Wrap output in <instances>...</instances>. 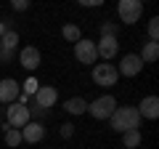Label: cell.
<instances>
[{
	"label": "cell",
	"mask_w": 159,
	"mask_h": 149,
	"mask_svg": "<svg viewBox=\"0 0 159 149\" xmlns=\"http://www.w3.org/2000/svg\"><path fill=\"white\" fill-rule=\"evenodd\" d=\"M138 56H141V61H143V64L157 61V59H159V43H146V46H143V51L138 53Z\"/></svg>",
	"instance_id": "2e32d148"
},
{
	"label": "cell",
	"mask_w": 159,
	"mask_h": 149,
	"mask_svg": "<svg viewBox=\"0 0 159 149\" xmlns=\"http://www.w3.org/2000/svg\"><path fill=\"white\" fill-rule=\"evenodd\" d=\"M58 133H61V138H72L74 136V125H72V123H64Z\"/></svg>",
	"instance_id": "603a6c76"
},
{
	"label": "cell",
	"mask_w": 159,
	"mask_h": 149,
	"mask_svg": "<svg viewBox=\"0 0 159 149\" xmlns=\"http://www.w3.org/2000/svg\"><path fill=\"white\" fill-rule=\"evenodd\" d=\"M0 48H3V46H0Z\"/></svg>",
	"instance_id": "f1b7e54d"
},
{
	"label": "cell",
	"mask_w": 159,
	"mask_h": 149,
	"mask_svg": "<svg viewBox=\"0 0 159 149\" xmlns=\"http://www.w3.org/2000/svg\"><path fill=\"white\" fill-rule=\"evenodd\" d=\"M74 59H77L80 64H96L98 61V53H96V40H88V37H82V40L74 43Z\"/></svg>",
	"instance_id": "5b68a950"
},
{
	"label": "cell",
	"mask_w": 159,
	"mask_h": 149,
	"mask_svg": "<svg viewBox=\"0 0 159 149\" xmlns=\"http://www.w3.org/2000/svg\"><path fill=\"white\" fill-rule=\"evenodd\" d=\"M122 144H125V149H138V147L143 144L141 131H127V133H122Z\"/></svg>",
	"instance_id": "ac0fdd59"
},
{
	"label": "cell",
	"mask_w": 159,
	"mask_h": 149,
	"mask_svg": "<svg viewBox=\"0 0 159 149\" xmlns=\"http://www.w3.org/2000/svg\"><path fill=\"white\" fill-rule=\"evenodd\" d=\"M37 88H40V83L34 77H27V83H21V93H27V96H34Z\"/></svg>",
	"instance_id": "44dd1931"
},
{
	"label": "cell",
	"mask_w": 159,
	"mask_h": 149,
	"mask_svg": "<svg viewBox=\"0 0 159 149\" xmlns=\"http://www.w3.org/2000/svg\"><path fill=\"white\" fill-rule=\"evenodd\" d=\"M114 109H117V99H114L111 93L98 96L96 101H88V115H90L93 120H109V117L114 115Z\"/></svg>",
	"instance_id": "7a4b0ae2"
},
{
	"label": "cell",
	"mask_w": 159,
	"mask_h": 149,
	"mask_svg": "<svg viewBox=\"0 0 159 149\" xmlns=\"http://www.w3.org/2000/svg\"><path fill=\"white\" fill-rule=\"evenodd\" d=\"M141 69H143L141 56H138V53H125L122 61H119V67H117V72L122 74V77H135V74H141Z\"/></svg>",
	"instance_id": "ba28073f"
},
{
	"label": "cell",
	"mask_w": 159,
	"mask_h": 149,
	"mask_svg": "<svg viewBox=\"0 0 159 149\" xmlns=\"http://www.w3.org/2000/svg\"><path fill=\"white\" fill-rule=\"evenodd\" d=\"M64 112H66V115H85L88 112V101L82 96H72V99L64 101Z\"/></svg>",
	"instance_id": "5bb4252c"
},
{
	"label": "cell",
	"mask_w": 159,
	"mask_h": 149,
	"mask_svg": "<svg viewBox=\"0 0 159 149\" xmlns=\"http://www.w3.org/2000/svg\"><path fill=\"white\" fill-rule=\"evenodd\" d=\"M45 138V125L40 120H29L27 125L21 128V141H27V144H37V141H43Z\"/></svg>",
	"instance_id": "7c38bea8"
},
{
	"label": "cell",
	"mask_w": 159,
	"mask_h": 149,
	"mask_svg": "<svg viewBox=\"0 0 159 149\" xmlns=\"http://www.w3.org/2000/svg\"><path fill=\"white\" fill-rule=\"evenodd\" d=\"M6 117H8V125L16 128V131H21V128L32 120V117H29V109L24 107V104H16V101L6 109Z\"/></svg>",
	"instance_id": "8992f818"
},
{
	"label": "cell",
	"mask_w": 159,
	"mask_h": 149,
	"mask_svg": "<svg viewBox=\"0 0 159 149\" xmlns=\"http://www.w3.org/2000/svg\"><path fill=\"white\" fill-rule=\"evenodd\" d=\"M80 6H85V8H93V6H103V0H80Z\"/></svg>",
	"instance_id": "484cf974"
},
{
	"label": "cell",
	"mask_w": 159,
	"mask_h": 149,
	"mask_svg": "<svg viewBox=\"0 0 159 149\" xmlns=\"http://www.w3.org/2000/svg\"><path fill=\"white\" fill-rule=\"evenodd\" d=\"M21 93V83H16L13 77H3L0 80V104H13Z\"/></svg>",
	"instance_id": "30bf717a"
},
{
	"label": "cell",
	"mask_w": 159,
	"mask_h": 149,
	"mask_svg": "<svg viewBox=\"0 0 159 149\" xmlns=\"http://www.w3.org/2000/svg\"><path fill=\"white\" fill-rule=\"evenodd\" d=\"M8 29H11V22H8V19H0V37H3Z\"/></svg>",
	"instance_id": "4316f807"
},
{
	"label": "cell",
	"mask_w": 159,
	"mask_h": 149,
	"mask_svg": "<svg viewBox=\"0 0 159 149\" xmlns=\"http://www.w3.org/2000/svg\"><path fill=\"white\" fill-rule=\"evenodd\" d=\"M117 29H119V24H114V22L101 24V37H117Z\"/></svg>",
	"instance_id": "7402d4cb"
},
{
	"label": "cell",
	"mask_w": 159,
	"mask_h": 149,
	"mask_svg": "<svg viewBox=\"0 0 159 149\" xmlns=\"http://www.w3.org/2000/svg\"><path fill=\"white\" fill-rule=\"evenodd\" d=\"M117 13H119V22L122 24H135L143 13V3L141 0H119Z\"/></svg>",
	"instance_id": "277c9868"
},
{
	"label": "cell",
	"mask_w": 159,
	"mask_h": 149,
	"mask_svg": "<svg viewBox=\"0 0 159 149\" xmlns=\"http://www.w3.org/2000/svg\"><path fill=\"white\" fill-rule=\"evenodd\" d=\"M0 128H3V138H6V144H8L11 149H16L19 144H21V131H16V128H11L8 123H6V125H0Z\"/></svg>",
	"instance_id": "9a60e30c"
},
{
	"label": "cell",
	"mask_w": 159,
	"mask_h": 149,
	"mask_svg": "<svg viewBox=\"0 0 159 149\" xmlns=\"http://www.w3.org/2000/svg\"><path fill=\"white\" fill-rule=\"evenodd\" d=\"M0 46H3V51H13V53H16V46H19V32H16V29H8V32L0 37Z\"/></svg>",
	"instance_id": "e0dca14e"
},
{
	"label": "cell",
	"mask_w": 159,
	"mask_h": 149,
	"mask_svg": "<svg viewBox=\"0 0 159 149\" xmlns=\"http://www.w3.org/2000/svg\"><path fill=\"white\" fill-rule=\"evenodd\" d=\"M135 109L141 115V120H157L159 117V99L157 96H143Z\"/></svg>",
	"instance_id": "4fadbf2b"
},
{
	"label": "cell",
	"mask_w": 159,
	"mask_h": 149,
	"mask_svg": "<svg viewBox=\"0 0 159 149\" xmlns=\"http://www.w3.org/2000/svg\"><path fill=\"white\" fill-rule=\"evenodd\" d=\"M56 101H58V91L53 85H40L37 93L29 99V104H34V107H40V109H51Z\"/></svg>",
	"instance_id": "52a82bcc"
},
{
	"label": "cell",
	"mask_w": 159,
	"mask_h": 149,
	"mask_svg": "<svg viewBox=\"0 0 159 149\" xmlns=\"http://www.w3.org/2000/svg\"><path fill=\"white\" fill-rule=\"evenodd\" d=\"M109 123H111V131H117V133L138 131L141 128V115H138L135 107H117L114 115L109 117Z\"/></svg>",
	"instance_id": "6da1fadb"
},
{
	"label": "cell",
	"mask_w": 159,
	"mask_h": 149,
	"mask_svg": "<svg viewBox=\"0 0 159 149\" xmlns=\"http://www.w3.org/2000/svg\"><path fill=\"white\" fill-rule=\"evenodd\" d=\"M40 61H43V56H40L37 46H24L21 51H19V64H21L27 72H34V69L40 67Z\"/></svg>",
	"instance_id": "9c48e42d"
},
{
	"label": "cell",
	"mask_w": 159,
	"mask_h": 149,
	"mask_svg": "<svg viewBox=\"0 0 159 149\" xmlns=\"http://www.w3.org/2000/svg\"><path fill=\"white\" fill-rule=\"evenodd\" d=\"M96 53L103 61H111L119 53V40L117 37H101V40H96Z\"/></svg>",
	"instance_id": "8fae6325"
},
{
	"label": "cell",
	"mask_w": 159,
	"mask_h": 149,
	"mask_svg": "<svg viewBox=\"0 0 159 149\" xmlns=\"http://www.w3.org/2000/svg\"><path fill=\"white\" fill-rule=\"evenodd\" d=\"M11 8H13L16 13H21V11H27V8H29V0H13Z\"/></svg>",
	"instance_id": "cb8c5ba5"
},
{
	"label": "cell",
	"mask_w": 159,
	"mask_h": 149,
	"mask_svg": "<svg viewBox=\"0 0 159 149\" xmlns=\"http://www.w3.org/2000/svg\"><path fill=\"white\" fill-rule=\"evenodd\" d=\"M13 56H16V53H13V51H3V48H0V61H3V64L13 61Z\"/></svg>",
	"instance_id": "d4e9b609"
},
{
	"label": "cell",
	"mask_w": 159,
	"mask_h": 149,
	"mask_svg": "<svg viewBox=\"0 0 159 149\" xmlns=\"http://www.w3.org/2000/svg\"><path fill=\"white\" fill-rule=\"evenodd\" d=\"M117 80H119V72L114 64H93V83L96 85L111 88V85H117Z\"/></svg>",
	"instance_id": "3957f363"
},
{
	"label": "cell",
	"mask_w": 159,
	"mask_h": 149,
	"mask_svg": "<svg viewBox=\"0 0 159 149\" xmlns=\"http://www.w3.org/2000/svg\"><path fill=\"white\" fill-rule=\"evenodd\" d=\"M148 43H159V19H148Z\"/></svg>",
	"instance_id": "ffe728a7"
},
{
	"label": "cell",
	"mask_w": 159,
	"mask_h": 149,
	"mask_svg": "<svg viewBox=\"0 0 159 149\" xmlns=\"http://www.w3.org/2000/svg\"><path fill=\"white\" fill-rule=\"evenodd\" d=\"M61 35H64V40H69V43L82 40V32H80V27H77V24H64Z\"/></svg>",
	"instance_id": "d6986e66"
},
{
	"label": "cell",
	"mask_w": 159,
	"mask_h": 149,
	"mask_svg": "<svg viewBox=\"0 0 159 149\" xmlns=\"http://www.w3.org/2000/svg\"><path fill=\"white\" fill-rule=\"evenodd\" d=\"M0 125H3V123H0Z\"/></svg>",
	"instance_id": "83f0119b"
}]
</instances>
